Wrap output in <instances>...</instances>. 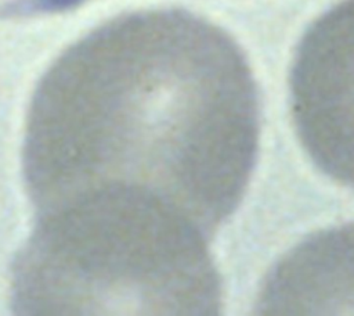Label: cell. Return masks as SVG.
I'll return each instance as SVG.
<instances>
[{"instance_id":"6da1fadb","label":"cell","mask_w":354,"mask_h":316,"mask_svg":"<svg viewBox=\"0 0 354 316\" xmlns=\"http://www.w3.org/2000/svg\"><path fill=\"white\" fill-rule=\"evenodd\" d=\"M259 130L257 86L234 39L184 10L142 11L80 43L46 79L25 175L39 211L141 202L209 237L246 191Z\"/></svg>"},{"instance_id":"7a4b0ae2","label":"cell","mask_w":354,"mask_h":316,"mask_svg":"<svg viewBox=\"0 0 354 316\" xmlns=\"http://www.w3.org/2000/svg\"><path fill=\"white\" fill-rule=\"evenodd\" d=\"M206 237L160 212L41 216L15 272L25 313L216 315L223 286Z\"/></svg>"},{"instance_id":"3957f363","label":"cell","mask_w":354,"mask_h":316,"mask_svg":"<svg viewBox=\"0 0 354 316\" xmlns=\"http://www.w3.org/2000/svg\"><path fill=\"white\" fill-rule=\"evenodd\" d=\"M289 91L307 154L328 176L354 188V0H340L306 30Z\"/></svg>"},{"instance_id":"277c9868","label":"cell","mask_w":354,"mask_h":316,"mask_svg":"<svg viewBox=\"0 0 354 316\" xmlns=\"http://www.w3.org/2000/svg\"><path fill=\"white\" fill-rule=\"evenodd\" d=\"M260 315H354V223L318 231L271 269Z\"/></svg>"}]
</instances>
